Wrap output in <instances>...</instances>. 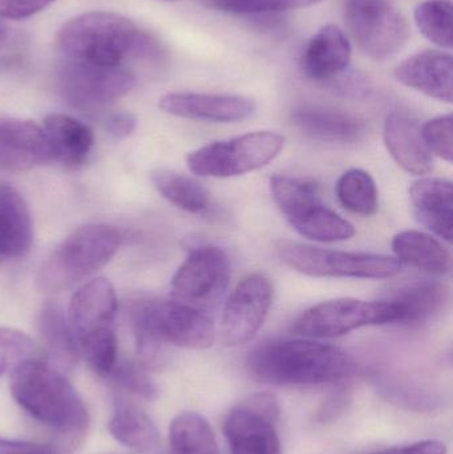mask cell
I'll return each instance as SVG.
<instances>
[{
    "instance_id": "cell-9",
    "label": "cell",
    "mask_w": 453,
    "mask_h": 454,
    "mask_svg": "<svg viewBox=\"0 0 453 454\" xmlns=\"http://www.w3.org/2000/svg\"><path fill=\"white\" fill-rule=\"evenodd\" d=\"M343 19L359 50L375 61L398 55L410 37L409 21L393 0H345Z\"/></svg>"
},
{
    "instance_id": "cell-17",
    "label": "cell",
    "mask_w": 453,
    "mask_h": 454,
    "mask_svg": "<svg viewBox=\"0 0 453 454\" xmlns=\"http://www.w3.org/2000/svg\"><path fill=\"white\" fill-rule=\"evenodd\" d=\"M117 298L113 286L104 278L90 280L74 293L68 322L77 343L93 333L114 328ZM80 348V347H79Z\"/></svg>"
},
{
    "instance_id": "cell-37",
    "label": "cell",
    "mask_w": 453,
    "mask_h": 454,
    "mask_svg": "<svg viewBox=\"0 0 453 454\" xmlns=\"http://www.w3.org/2000/svg\"><path fill=\"white\" fill-rule=\"evenodd\" d=\"M423 140L431 153L452 162L453 119L452 114L435 117L422 127Z\"/></svg>"
},
{
    "instance_id": "cell-40",
    "label": "cell",
    "mask_w": 453,
    "mask_h": 454,
    "mask_svg": "<svg viewBox=\"0 0 453 454\" xmlns=\"http://www.w3.org/2000/svg\"><path fill=\"white\" fill-rule=\"evenodd\" d=\"M367 454H447V447L441 440H425L403 447L386 448Z\"/></svg>"
},
{
    "instance_id": "cell-8",
    "label": "cell",
    "mask_w": 453,
    "mask_h": 454,
    "mask_svg": "<svg viewBox=\"0 0 453 454\" xmlns=\"http://www.w3.org/2000/svg\"><path fill=\"white\" fill-rule=\"evenodd\" d=\"M284 145V136L261 130L202 146L191 152L186 162L191 172L199 177H237L266 167Z\"/></svg>"
},
{
    "instance_id": "cell-16",
    "label": "cell",
    "mask_w": 453,
    "mask_h": 454,
    "mask_svg": "<svg viewBox=\"0 0 453 454\" xmlns=\"http://www.w3.org/2000/svg\"><path fill=\"white\" fill-rule=\"evenodd\" d=\"M53 161L42 128L21 120H0V173H19Z\"/></svg>"
},
{
    "instance_id": "cell-12",
    "label": "cell",
    "mask_w": 453,
    "mask_h": 454,
    "mask_svg": "<svg viewBox=\"0 0 453 454\" xmlns=\"http://www.w3.org/2000/svg\"><path fill=\"white\" fill-rule=\"evenodd\" d=\"M278 402L271 394H255L226 416L223 434L231 454H282L277 423Z\"/></svg>"
},
{
    "instance_id": "cell-38",
    "label": "cell",
    "mask_w": 453,
    "mask_h": 454,
    "mask_svg": "<svg viewBox=\"0 0 453 454\" xmlns=\"http://www.w3.org/2000/svg\"><path fill=\"white\" fill-rule=\"evenodd\" d=\"M56 0H0V16L11 20L31 18Z\"/></svg>"
},
{
    "instance_id": "cell-36",
    "label": "cell",
    "mask_w": 453,
    "mask_h": 454,
    "mask_svg": "<svg viewBox=\"0 0 453 454\" xmlns=\"http://www.w3.org/2000/svg\"><path fill=\"white\" fill-rule=\"evenodd\" d=\"M34 344L26 333L12 328H0V375L28 359Z\"/></svg>"
},
{
    "instance_id": "cell-23",
    "label": "cell",
    "mask_w": 453,
    "mask_h": 454,
    "mask_svg": "<svg viewBox=\"0 0 453 454\" xmlns=\"http://www.w3.org/2000/svg\"><path fill=\"white\" fill-rule=\"evenodd\" d=\"M415 215L441 239L451 242L453 237V186L444 178H422L410 189Z\"/></svg>"
},
{
    "instance_id": "cell-11",
    "label": "cell",
    "mask_w": 453,
    "mask_h": 454,
    "mask_svg": "<svg viewBox=\"0 0 453 454\" xmlns=\"http://www.w3.org/2000/svg\"><path fill=\"white\" fill-rule=\"evenodd\" d=\"M135 84V74L121 66H98L66 59L58 71L61 96L79 111H98L129 93Z\"/></svg>"
},
{
    "instance_id": "cell-15",
    "label": "cell",
    "mask_w": 453,
    "mask_h": 454,
    "mask_svg": "<svg viewBox=\"0 0 453 454\" xmlns=\"http://www.w3.org/2000/svg\"><path fill=\"white\" fill-rule=\"evenodd\" d=\"M160 108L173 116L210 122H238L252 116V98L226 93L176 92L160 100Z\"/></svg>"
},
{
    "instance_id": "cell-22",
    "label": "cell",
    "mask_w": 453,
    "mask_h": 454,
    "mask_svg": "<svg viewBox=\"0 0 453 454\" xmlns=\"http://www.w3.org/2000/svg\"><path fill=\"white\" fill-rule=\"evenodd\" d=\"M39 336L45 362L60 372H71L79 362L80 348L63 307L47 301L39 317Z\"/></svg>"
},
{
    "instance_id": "cell-1",
    "label": "cell",
    "mask_w": 453,
    "mask_h": 454,
    "mask_svg": "<svg viewBox=\"0 0 453 454\" xmlns=\"http://www.w3.org/2000/svg\"><path fill=\"white\" fill-rule=\"evenodd\" d=\"M10 389L21 410L58 434L61 452L82 444L90 429V413L63 372L27 359L11 372Z\"/></svg>"
},
{
    "instance_id": "cell-14",
    "label": "cell",
    "mask_w": 453,
    "mask_h": 454,
    "mask_svg": "<svg viewBox=\"0 0 453 454\" xmlns=\"http://www.w3.org/2000/svg\"><path fill=\"white\" fill-rule=\"evenodd\" d=\"M273 285L266 275H247L226 301L220 325L223 346L236 347L254 338L262 327L271 304Z\"/></svg>"
},
{
    "instance_id": "cell-26",
    "label": "cell",
    "mask_w": 453,
    "mask_h": 454,
    "mask_svg": "<svg viewBox=\"0 0 453 454\" xmlns=\"http://www.w3.org/2000/svg\"><path fill=\"white\" fill-rule=\"evenodd\" d=\"M44 132L53 161L76 168L87 160L93 145V133L87 125L64 114H48Z\"/></svg>"
},
{
    "instance_id": "cell-24",
    "label": "cell",
    "mask_w": 453,
    "mask_h": 454,
    "mask_svg": "<svg viewBox=\"0 0 453 454\" xmlns=\"http://www.w3.org/2000/svg\"><path fill=\"white\" fill-rule=\"evenodd\" d=\"M34 242L28 205L8 184H0V258H24Z\"/></svg>"
},
{
    "instance_id": "cell-6",
    "label": "cell",
    "mask_w": 453,
    "mask_h": 454,
    "mask_svg": "<svg viewBox=\"0 0 453 454\" xmlns=\"http://www.w3.org/2000/svg\"><path fill=\"white\" fill-rule=\"evenodd\" d=\"M271 194L282 215L301 235L316 242L332 243L348 240L355 235V227L319 199L316 183L302 178L273 176Z\"/></svg>"
},
{
    "instance_id": "cell-33",
    "label": "cell",
    "mask_w": 453,
    "mask_h": 454,
    "mask_svg": "<svg viewBox=\"0 0 453 454\" xmlns=\"http://www.w3.org/2000/svg\"><path fill=\"white\" fill-rule=\"evenodd\" d=\"M79 347L90 370L100 378H109L117 364V336L114 328L82 339Z\"/></svg>"
},
{
    "instance_id": "cell-35",
    "label": "cell",
    "mask_w": 453,
    "mask_h": 454,
    "mask_svg": "<svg viewBox=\"0 0 453 454\" xmlns=\"http://www.w3.org/2000/svg\"><path fill=\"white\" fill-rule=\"evenodd\" d=\"M109 378L116 384L120 391L128 392L133 396L153 402L159 396V388L146 373L145 368L132 360L117 362Z\"/></svg>"
},
{
    "instance_id": "cell-28",
    "label": "cell",
    "mask_w": 453,
    "mask_h": 454,
    "mask_svg": "<svg viewBox=\"0 0 453 454\" xmlns=\"http://www.w3.org/2000/svg\"><path fill=\"white\" fill-rule=\"evenodd\" d=\"M449 298L446 286L433 280H422L399 288L391 301L401 307L402 315L398 323L417 325L441 314L449 303Z\"/></svg>"
},
{
    "instance_id": "cell-43",
    "label": "cell",
    "mask_w": 453,
    "mask_h": 454,
    "mask_svg": "<svg viewBox=\"0 0 453 454\" xmlns=\"http://www.w3.org/2000/svg\"><path fill=\"white\" fill-rule=\"evenodd\" d=\"M348 397L346 396L345 392L332 395L319 408L318 412H316V421H319V423H329V421L334 420L345 410L346 405H348Z\"/></svg>"
},
{
    "instance_id": "cell-27",
    "label": "cell",
    "mask_w": 453,
    "mask_h": 454,
    "mask_svg": "<svg viewBox=\"0 0 453 454\" xmlns=\"http://www.w3.org/2000/svg\"><path fill=\"white\" fill-rule=\"evenodd\" d=\"M393 250L401 263L430 274L446 275L451 270L449 250L427 232L418 230L399 232L393 239Z\"/></svg>"
},
{
    "instance_id": "cell-19",
    "label": "cell",
    "mask_w": 453,
    "mask_h": 454,
    "mask_svg": "<svg viewBox=\"0 0 453 454\" xmlns=\"http://www.w3.org/2000/svg\"><path fill=\"white\" fill-rule=\"evenodd\" d=\"M292 120L303 135L324 143H358L367 133L362 117L329 106H300L293 112Z\"/></svg>"
},
{
    "instance_id": "cell-10",
    "label": "cell",
    "mask_w": 453,
    "mask_h": 454,
    "mask_svg": "<svg viewBox=\"0 0 453 454\" xmlns=\"http://www.w3.org/2000/svg\"><path fill=\"white\" fill-rule=\"evenodd\" d=\"M401 315V307L391 301L332 299L303 312L295 320L292 331L310 339L338 338L366 325L398 323Z\"/></svg>"
},
{
    "instance_id": "cell-39",
    "label": "cell",
    "mask_w": 453,
    "mask_h": 454,
    "mask_svg": "<svg viewBox=\"0 0 453 454\" xmlns=\"http://www.w3.org/2000/svg\"><path fill=\"white\" fill-rule=\"evenodd\" d=\"M327 82H332V88H335L338 92L348 96H361L362 93H367L370 90V82L366 76L359 72H348V69Z\"/></svg>"
},
{
    "instance_id": "cell-21",
    "label": "cell",
    "mask_w": 453,
    "mask_h": 454,
    "mask_svg": "<svg viewBox=\"0 0 453 454\" xmlns=\"http://www.w3.org/2000/svg\"><path fill=\"white\" fill-rule=\"evenodd\" d=\"M351 44L334 24L322 27L303 48L301 69L309 79L330 82L348 69Z\"/></svg>"
},
{
    "instance_id": "cell-20",
    "label": "cell",
    "mask_w": 453,
    "mask_h": 454,
    "mask_svg": "<svg viewBox=\"0 0 453 454\" xmlns=\"http://www.w3.org/2000/svg\"><path fill=\"white\" fill-rule=\"evenodd\" d=\"M385 144L402 169L415 176L433 172V160L422 136V127L410 114L394 111L385 121Z\"/></svg>"
},
{
    "instance_id": "cell-25",
    "label": "cell",
    "mask_w": 453,
    "mask_h": 454,
    "mask_svg": "<svg viewBox=\"0 0 453 454\" xmlns=\"http://www.w3.org/2000/svg\"><path fill=\"white\" fill-rule=\"evenodd\" d=\"M108 431L117 442L136 452L156 454L161 450V434L154 421L140 407L122 397L114 402Z\"/></svg>"
},
{
    "instance_id": "cell-7",
    "label": "cell",
    "mask_w": 453,
    "mask_h": 454,
    "mask_svg": "<svg viewBox=\"0 0 453 454\" xmlns=\"http://www.w3.org/2000/svg\"><path fill=\"white\" fill-rule=\"evenodd\" d=\"M276 250L285 264L309 277L388 279L402 270L398 259L382 254L348 253L292 240H279Z\"/></svg>"
},
{
    "instance_id": "cell-13",
    "label": "cell",
    "mask_w": 453,
    "mask_h": 454,
    "mask_svg": "<svg viewBox=\"0 0 453 454\" xmlns=\"http://www.w3.org/2000/svg\"><path fill=\"white\" fill-rule=\"evenodd\" d=\"M230 262L217 246H197L189 251L172 279V295L189 306L213 307L225 295Z\"/></svg>"
},
{
    "instance_id": "cell-5",
    "label": "cell",
    "mask_w": 453,
    "mask_h": 454,
    "mask_svg": "<svg viewBox=\"0 0 453 454\" xmlns=\"http://www.w3.org/2000/svg\"><path fill=\"white\" fill-rule=\"evenodd\" d=\"M121 235L114 227L92 223L74 230L39 272V287L47 293H58L71 287L103 269L119 250Z\"/></svg>"
},
{
    "instance_id": "cell-31",
    "label": "cell",
    "mask_w": 453,
    "mask_h": 454,
    "mask_svg": "<svg viewBox=\"0 0 453 454\" xmlns=\"http://www.w3.org/2000/svg\"><path fill=\"white\" fill-rule=\"evenodd\" d=\"M337 196L342 207L355 215L369 217L377 213V185L371 175L364 170H348L338 181Z\"/></svg>"
},
{
    "instance_id": "cell-30",
    "label": "cell",
    "mask_w": 453,
    "mask_h": 454,
    "mask_svg": "<svg viewBox=\"0 0 453 454\" xmlns=\"http://www.w3.org/2000/svg\"><path fill=\"white\" fill-rule=\"evenodd\" d=\"M157 191L170 204L189 213H201L209 207L207 189L193 178L172 170L160 169L152 175Z\"/></svg>"
},
{
    "instance_id": "cell-29",
    "label": "cell",
    "mask_w": 453,
    "mask_h": 454,
    "mask_svg": "<svg viewBox=\"0 0 453 454\" xmlns=\"http://www.w3.org/2000/svg\"><path fill=\"white\" fill-rule=\"evenodd\" d=\"M169 445L173 454H220L212 427L196 412L176 416L170 424Z\"/></svg>"
},
{
    "instance_id": "cell-4",
    "label": "cell",
    "mask_w": 453,
    "mask_h": 454,
    "mask_svg": "<svg viewBox=\"0 0 453 454\" xmlns=\"http://www.w3.org/2000/svg\"><path fill=\"white\" fill-rule=\"evenodd\" d=\"M138 354L148 367L164 363V346L209 348L215 341V325L196 307L183 301H148L133 314Z\"/></svg>"
},
{
    "instance_id": "cell-41",
    "label": "cell",
    "mask_w": 453,
    "mask_h": 454,
    "mask_svg": "<svg viewBox=\"0 0 453 454\" xmlns=\"http://www.w3.org/2000/svg\"><path fill=\"white\" fill-rule=\"evenodd\" d=\"M0 454H64L58 447L0 439Z\"/></svg>"
},
{
    "instance_id": "cell-32",
    "label": "cell",
    "mask_w": 453,
    "mask_h": 454,
    "mask_svg": "<svg viewBox=\"0 0 453 454\" xmlns=\"http://www.w3.org/2000/svg\"><path fill=\"white\" fill-rule=\"evenodd\" d=\"M415 23L426 39L438 47L451 50L452 2L451 0H426L414 12Z\"/></svg>"
},
{
    "instance_id": "cell-18",
    "label": "cell",
    "mask_w": 453,
    "mask_h": 454,
    "mask_svg": "<svg viewBox=\"0 0 453 454\" xmlns=\"http://www.w3.org/2000/svg\"><path fill=\"white\" fill-rule=\"evenodd\" d=\"M453 61L449 53L423 51L410 56L395 68L398 82L444 103L453 100Z\"/></svg>"
},
{
    "instance_id": "cell-45",
    "label": "cell",
    "mask_w": 453,
    "mask_h": 454,
    "mask_svg": "<svg viewBox=\"0 0 453 454\" xmlns=\"http://www.w3.org/2000/svg\"><path fill=\"white\" fill-rule=\"evenodd\" d=\"M162 2H176V0H162Z\"/></svg>"
},
{
    "instance_id": "cell-2",
    "label": "cell",
    "mask_w": 453,
    "mask_h": 454,
    "mask_svg": "<svg viewBox=\"0 0 453 454\" xmlns=\"http://www.w3.org/2000/svg\"><path fill=\"white\" fill-rule=\"evenodd\" d=\"M66 60L117 67L127 58H156L159 45L125 16L92 11L66 21L58 36Z\"/></svg>"
},
{
    "instance_id": "cell-34",
    "label": "cell",
    "mask_w": 453,
    "mask_h": 454,
    "mask_svg": "<svg viewBox=\"0 0 453 454\" xmlns=\"http://www.w3.org/2000/svg\"><path fill=\"white\" fill-rule=\"evenodd\" d=\"M324 0H207L215 10L234 15L269 16L311 7Z\"/></svg>"
},
{
    "instance_id": "cell-42",
    "label": "cell",
    "mask_w": 453,
    "mask_h": 454,
    "mask_svg": "<svg viewBox=\"0 0 453 454\" xmlns=\"http://www.w3.org/2000/svg\"><path fill=\"white\" fill-rule=\"evenodd\" d=\"M136 124H137V121H136V117L132 114L120 112V114H112L106 120L105 128L106 132L114 140H124L135 132Z\"/></svg>"
},
{
    "instance_id": "cell-44",
    "label": "cell",
    "mask_w": 453,
    "mask_h": 454,
    "mask_svg": "<svg viewBox=\"0 0 453 454\" xmlns=\"http://www.w3.org/2000/svg\"><path fill=\"white\" fill-rule=\"evenodd\" d=\"M8 37V27L7 23H5L4 19L0 16V44L7 40Z\"/></svg>"
},
{
    "instance_id": "cell-3",
    "label": "cell",
    "mask_w": 453,
    "mask_h": 454,
    "mask_svg": "<svg viewBox=\"0 0 453 454\" xmlns=\"http://www.w3.org/2000/svg\"><path fill=\"white\" fill-rule=\"evenodd\" d=\"M250 373L274 386H319L351 372L350 359L337 347L311 339H281L261 344L247 357Z\"/></svg>"
}]
</instances>
